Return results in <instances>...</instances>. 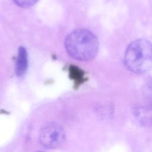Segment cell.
<instances>
[{"mask_svg":"<svg viewBox=\"0 0 152 152\" xmlns=\"http://www.w3.org/2000/svg\"><path fill=\"white\" fill-rule=\"evenodd\" d=\"M99 46L96 36L85 28L73 30L67 35L65 40L68 54L71 58L81 61H89L95 58Z\"/></svg>","mask_w":152,"mask_h":152,"instance_id":"6da1fadb","label":"cell"},{"mask_svg":"<svg viewBox=\"0 0 152 152\" xmlns=\"http://www.w3.org/2000/svg\"><path fill=\"white\" fill-rule=\"evenodd\" d=\"M124 64L128 69L134 73L149 71L152 68V44L143 39L132 42L125 50Z\"/></svg>","mask_w":152,"mask_h":152,"instance_id":"7a4b0ae2","label":"cell"},{"mask_svg":"<svg viewBox=\"0 0 152 152\" xmlns=\"http://www.w3.org/2000/svg\"><path fill=\"white\" fill-rule=\"evenodd\" d=\"M66 134L63 127L58 123L50 122L45 124L39 132V141L47 148H54L61 145L65 141Z\"/></svg>","mask_w":152,"mask_h":152,"instance_id":"3957f363","label":"cell"},{"mask_svg":"<svg viewBox=\"0 0 152 152\" xmlns=\"http://www.w3.org/2000/svg\"><path fill=\"white\" fill-rule=\"evenodd\" d=\"M133 115L137 122L142 126L152 125V103L140 104L133 108Z\"/></svg>","mask_w":152,"mask_h":152,"instance_id":"277c9868","label":"cell"},{"mask_svg":"<svg viewBox=\"0 0 152 152\" xmlns=\"http://www.w3.org/2000/svg\"><path fill=\"white\" fill-rule=\"evenodd\" d=\"M28 66L27 52L26 48L20 46L18 50V54L15 64V72L17 76L20 77L25 74Z\"/></svg>","mask_w":152,"mask_h":152,"instance_id":"5b68a950","label":"cell"},{"mask_svg":"<svg viewBox=\"0 0 152 152\" xmlns=\"http://www.w3.org/2000/svg\"><path fill=\"white\" fill-rule=\"evenodd\" d=\"M69 75L74 80L75 85L78 86L84 81V72L76 66L71 65L69 69Z\"/></svg>","mask_w":152,"mask_h":152,"instance_id":"8992f818","label":"cell"},{"mask_svg":"<svg viewBox=\"0 0 152 152\" xmlns=\"http://www.w3.org/2000/svg\"><path fill=\"white\" fill-rule=\"evenodd\" d=\"M15 4L22 8H30L34 5L39 0H12Z\"/></svg>","mask_w":152,"mask_h":152,"instance_id":"52a82bcc","label":"cell"},{"mask_svg":"<svg viewBox=\"0 0 152 152\" xmlns=\"http://www.w3.org/2000/svg\"><path fill=\"white\" fill-rule=\"evenodd\" d=\"M144 93L146 96L152 98V80L147 83L144 87Z\"/></svg>","mask_w":152,"mask_h":152,"instance_id":"ba28073f","label":"cell"}]
</instances>
